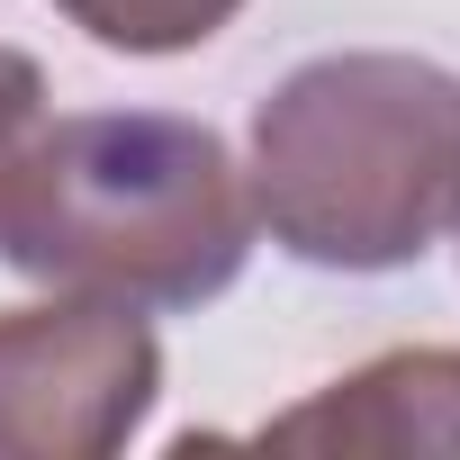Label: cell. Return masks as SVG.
Wrapping results in <instances>:
<instances>
[{"label":"cell","mask_w":460,"mask_h":460,"mask_svg":"<svg viewBox=\"0 0 460 460\" xmlns=\"http://www.w3.org/2000/svg\"><path fill=\"white\" fill-rule=\"evenodd\" d=\"M253 181L217 127L172 109H91L46 118L0 208V262L127 307H208L253 262Z\"/></svg>","instance_id":"1"},{"label":"cell","mask_w":460,"mask_h":460,"mask_svg":"<svg viewBox=\"0 0 460 460\" xmlns=\"http://www.w3.org/2000/svg\"><path fill=\"white\" fill-rule=\"evenodd\" d=\"M253 217L316 271H406L460 217V73L316 55L253 109Z\"/></svg>","instance_id":"2"},{"label":"cell","mask_w":460,"mask_h":460,"mask_svg":"<svg viewBox=\"0 0 460 460\" xmlns=\"http://www.w3.org/2000/svg\"><path fill=\"white\" fill-rule=\"evenodd\" d=\"M163 397V343L127 298L55 289L0 316V460H109Z\"/></svg>","instance_id":"3"},{"label":"cell","mask_w":460,"mask_h":460,"mask_svg":"<svg viewBox=\"0 0 460 460\" xmlns=\"http://www.w3.org/2000/svg\"><path fill=\"white\" fill-rule=\"evenodd\" d=\"M262 451H325V460H460V352L451 343H406L379 352L361 370H343L334 388H316L307 406L271 415L253 433Z\"/></svg>","instance_id":"4"},{"label":"cell","mask_w":460,"mask_h":460,"mask_svg":"<svg viewBox=\"0 0 460 460\" xmlns=\"http://www.w3.org/2000/svg\"><path fill=\"white\" fill-rule=\"evenodd\" d=\"M55 10L109 55H190V46H208L235 19L244 0H55Z\"/></svg>","instance_id":"5"},{"label":"cell","mask_w":460,"mask_h":460,"mask_svg":"<svg viewBox=\"0 0 460 460\" xmlns=\"http://www.w3.org/2000/svg\"><path fill=\"white\" fill-rule=\"evenodd\" d=\"M46 118H55V109H46V73H37L19 46H0V208H10V190H19V172H28Z\"/></svg>","instance_id":"6"},{"label":"cell","mask_w":460,"mask_h":460,"mask_svg":"<svg viewBox=\"0 0 460 460\" xmlns=\"http://www.w3.org/2000/svg\"><path fill=\"white\" fill-rule=\"evenodd\" d=\"M451 235H460V217H451Z\"/></svg>","instance_id":"7"}]
</instances>
